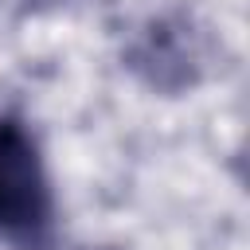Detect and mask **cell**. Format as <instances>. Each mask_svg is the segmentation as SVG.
<instances>
[{
	"instance_id": "6da1fadb",
	"label": "cell",
	"mask_w": 250,
	"mask_h": 250,
	"mask_svg": "<svg viewBox=\"0 0 250 250\" xmlns=\"http://www.w3.org/2000/svg\"><path fill=\"white\" fill-rule=\"evenodd\" d=\"M55 195L43 152L23 121L0 113V238L16 250H47Z\"/></svg>"
},
{
	"instance_id": "7a4b0ae2",
	"label": "cell",
	"mask_w": 250,
	"mask_h": 250,
	"mask_svg": "<svg viewBox=\"0 0 250 250\" xmlns=\"http://www.w3.org/2000/svg\"><path fill=\"white\" fill-rule=\"evenodd\" d=\"M129 59L145 74V82H152L160 90L191 86L195 74H199L195 35L184 23H172V20H156L148 31H141V39H137V47H133Z\"/></svg>"
}]
</instances>
